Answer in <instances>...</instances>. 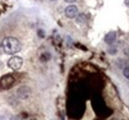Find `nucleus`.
<instances>
[{
  "mask_svg": "<svg viewBox=\"0 0 129 120\" xmlns=\"http://www.w3.org/2000/svg\"><path fill=\"white\" fill-rule=\"evenodd\" d=\"M1 46H2V50L9 55L16 54L18 52H20L21 48H22V44H21L20 40H18L17 38L12 37V36L5 37L1 41Z\"/></svg>",
  "mask_w": 129,
  "mask_h": 120,
  "instance_id": "nucleus-1",
  "label": "nucleus"
},
{
  "mask_svg": "<svg viewBox=\"0 0 129 120\" xmlns=\"http://www.w3.org/2000/svg\"><path fill=\"white\" fill-rule=\"evenodd\" d=\"M15 83V77L11 74H6L0 78V89L7 90L10 89Z\"/></svg>",
  "mask_w": 129,
  "mask_h": 120,
  "instance_id": "nucleus-2",
  "label": "nucleus"
},
{
  "mask_svg": "<svg viewBox=\"0 0 129 120\" xmlns=\"http://www.w3.org/2000/svg\"><path fill=\"white\" fill-rule=\"evenodd\" d=\"M23 58H21L20 56H12L8 62H7V65L8 67L12 70H19L21 69V67L23 66Z\"/></svg>",
  "mask_w": 129,
  "mask_h": 120,
  "instance_id": "nucleus-3",
  "label": "nucleus"
},
{
  "mask_svg": "<svg viewBox=\"0 0 129 120\" xmlns=\"http://www.w3.org/2000/svg\"><path fill=\"white\" fill-rule=\"evenodd\" d=\"M64 14H66V16L68 18L74 19V18L77 17V15L79 14V8L76 5H74V4H70L69 6L66 7Z\"/></svg>",
  "mask_w": 129,
  "mask_h": 120,
  "instance_id": "nucleus-4",
  "label": "nucleus"
},
{
  "mask_svg": "<svg viewBox=\"0 0 129 120\" xmlns=\"http://www.w3.org/2000/svg\"><path fill=\"white\" fill-rule=\"evenodd\" d=\"M31 93H32V91H31L30 87H28V86H21L17 90V95L21 99H27L28 97L31 96Z\"/></svg>",
  "mask_w": 129,
  "mask_h": 120,
  "instance_id": "nucleus-5",
  "label": "nucleus"
},
{
  "mask_svg": "<svg viewBox=\"0 0 129 120\" xmlns=\"http://www.w3.org/2000/svg\"><path fill=\"white\" fill-rule=\"evenodd\" d=\"M116 39H117V34L114 31H110L104 36V42L107 45H112L113 43L116 41Z\"/></svg>",
  "mask_w": 129,
  "mask_h": 120,
  "instance_id": "nucleus-6",
  "label": "nucleus"
},
{
  "mask_svg": "<svg viewBox=\"0 0 129 120\" xmlns=\"http://www.w3.org/2000/svg\"><path fill=\"white\" fill-rule=\"evenodd\" d=\"M76 22L80 25H83L86 23V15L84 13H79L76 17Z\"/></svg>",
  "mask_w": 129,
  "mask_h": 120,
  "instance_id": "nucleus-7",
  "label": "nucleus"
},
{
  "mask_svg": "<svg viewBox=\"0 0 129 120\" xmlns=\"http://www.w3.org/2000/svg\"><path fill=\"white\" fill-rule=\"evenodd\" d=\"M122 74H123V76H124L126 79L129 80V65L124 66V68L122 70Z\"/></svg>",
  "mask_w": 129,
  "mask_h": 120,
  "instance_id": "nucleus-8",
  "label": "nucleus"
},
{
  "mask_svg": "<svg viewBox=\"0 0 129 120\" xmlns=\"http://www.w3.org/2000/svg\"><path fill=\"white\" fill-rule=\"evenodd\" d=\"M107 51H108V53H110V54H116L117 53V49L115 47H110Z\"/></svg>",
  "mask_w": 129,
  "mask_h": 120,
  "instance_id": "nucleus-9",
  "label": "nucleus"
},
{
  "mask_svg": "<svg viewBox=\"0 0 129 120\" xmlns=\"http://www.w3.org/2000/svg\"><path fill=\"white\" fill-rule=\"evenodd\" d=\"M64 2H67V3H70V4H73L74 2H76L77 0H64Z\"/></svg>",
  "mask_w": 129,
  "mask_h": 120,
  "instance_id": "nucleus-10",
  "label": "nucleus"
},
{
  "mask_svg": "<svg viewBox=\"0 0 129 120\" xmlns=\"http://www.w3.org/2000/svg\"><path fill=\"white\" fill-rule=\"evenodd\" d=\"M11 120H21V119H20V117H18V116H13V117L11 118Z\"/></svg>",
  "mask_w": 129,
  "mask_h": 120,
  "instance_id": "nucleus-11",
  "label": "nucleus"
},
{
  "mask_svg": "<svg viewBox=\"0 0 129 120\" xmlns=\"http://www.w3.org/2000/svg\"><path fill=\"white\" fill-rule=\"evenodd\" d=\"M3 67H4V63L0 60V70H1V69H3Z\"/></svg>",
  "mask_w": 129,
  "mask_h": 120,
  "instance_id": "nucleus-12",
  "label": "nucleus"
},
{
  "mask_svg": "<svg viewBox=\"0 0 129 120\" xmlns=\"http://www.w3.org/2000/svg\"><path fill=\"white\" fill-rule=\"evenodd\" d=\"M0 120H8L6 118V116H3V115H0Z\"/></svg>",
  "mask_w": 129,
  "mask_h": 120,
  "instance_id": "nucleus-13",
  "label": "nucleus"
},
{
  "mask_svg": "<svg viewBox=\"0 0 129 120\" xmlns=\"http://www.w3.org/2000/svg\"><path fill=\"white\" fill-rule=\"evenodd\" d=\"M124 4L129 8V0H124Z\"/></svg>",
  "mask_w": 129,
  "mask_h": 120,
  "instance_id": "nucleus-14",
  "label": "nucleus"
},
{
  "mask_svg": "<svg viewBox=\"0 0 129 120\" xmlns=\"http://www.w3.org/2000/svg\"><path fill=\"white\" fill-rule=\"evenodd\" d=\"M2 51H3V50H2V46H1V41H0V54L2 53Z\"/></svg>",
  "mask_w": 129,
  "mask_h": 120,
  "instance_id": "nucleus-15",
  "label": "nucleus"
},
{
  "mask_svg": "<svg viewBox=\"0 0 129 120\" xmlns=\"http://www.w3.org/2000/svg\"><path fill=\"white\" fill-rule=\"evenodd\" d=\"M50 1H52V2H54V1H57V0H50Z\"/></svg>",
  "mask_w": 129,
  "mask_h": 120,
  "instance_id": "nucleus-16",
  "label": "nucleus"
},
{
  "mask_svg": "<svg viewBox=\"0 0 129 120\" xmlns=\"http://www.w3.org/2000/svg\"><path fill=\"white\" fill-rule=\"evenodd\" d=\"M112 120H117V119H115V118H113V119Z\"/></svg>",
  "mask_w": 129,
  "mask_h": 120,
  "instance_id": "nucleus-17",
  "label": "nucleus"
},
{
  "mask_svg": "<svg viewBox=\"0 0 129 120\" xmlns=\"http://www.w3.org/2000/svg\"><path fill=\"white\" fill-rule=\"evenodd\" d=\"M121 120H124V119H121Z\"/></svg>",
  "mask_w": 129,
  "mask_h": 120,
  "instance_id": "nucleus-18",
  "label": "nucleus"
}]
</instances>
